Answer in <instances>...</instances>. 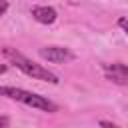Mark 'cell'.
I'll return each mask as SVG.
<instances>
[{"label": "cell", "mask_w": 128, "mask_h": 128, "mask_svg": "<svg viewBox=\"0 0 128 128\" xmlns=\"http://www.w3.org/2000/svg\"><path fill=\"white\" fill-rule=\"evenodd\" d=\"M4 72H6V66H4V64H0V74H4Z\"/></svg>", "instance_id": "10"}, {"label": "cell", "mask_w": 128, "mask_h": 128, "mask_svg": "<svg viewBox=\"0 0 128 128\" xmlns=\"http://www.w3.org/2000/svg\"><path fill=\"white\" fill-rule=\"evenodd\" d=\"M2 54L8 62H12L18 70H22L26 76L34 78V80H44V82H50V84H58V76L54 72H50L48 68H44L42 64H36L34 60L26 58L22 52L14 50V48H2Z\"/></svg>", "instance_id": "1"}, {"label": "cell", "mask_w": 128, "mask_h": 128, "mask_svg": "<svg viewBox=\"0 0 128 128\" xmlns=\"http://www.w3.org/2000/svg\"><path fill=\"white\" fill-rule=\"evenodd\" d=\"M118 26H120L122 30H128V26H126V18H120V20H118Z\"/></svg>", "instance_id": "9"}, {"label": "cell", "mask_w": 128, "mask_h": 128, "mask_svg": "<svg viewBox=\"0 0 128 128\" xmlns=\"http://www.w3.org/2000/svg\"><path fill=\"white\" fill-rule=\"evenodd\" d=\"M104 74L108 80L124 86L128 82V66L124 62H114V64H104Z\"/></svg>", "instance_id": "4"}, {"label": "cell", "mask_w": 128, "mask_h": 128, "mask_svg": "<svg viewBox=\"0 0 128 128\" xmlns=\"http://www.w3.org/2000/svg\"><path fill=\"white\" fill-rule=\"evenodd\" d=\"M6 10H8V2H6V0H0V18L4 16Z\"/></svg>", "instance_id": "8"}, {"label": "cell", "mask_w": 128, "mask_h": 128, "mask_svg": "<svg viewBox=\"0 0 128 128\" xmlns=\"http://www.w3.org/2000/svg\"><path fill=\"white\" fill-rule=\"evenodd\" d=\"M10 126V118L8 116H0V128H8Z\"/></svg>", "instance_id": "7"}, {"label": "cell", "mask_w": 128, "mask_h": 128, "mask_svg": "<svg viewBox=\"0 0 128 128\" xmlns=\"http://www.w3.org/2000/svg\"><path fill=\"white\" fill-rule=\"evenodd\" d=\"M30 14H32V18H34L36 22H40V24H52V22H56V18H58V12H56L52 6H34V8L30 10Z\"/></svg>", "instance_id": "5"}, {"label": "cell", "mask_w": 128, "mask_h": 128, "mask_svg": "<svg viewBox=\"0 0 128 128\" xmlns=\"http://www.w3.org/2000/svg\"><path fill=\"white\" fill-rule=\"evenodd\" d=\"M40 56L54 64H62V62H68L74 58V54L64 46H44V48H40Z\"/></svg>", "instance_id": "3"}, {"label": "cell", "mask_w": 128, "mask_h": 128, "mask_svg": "<svg viewBox=\"0 0 128 128\" xmlns=\"http://www.w3.org/2000/svg\"><path fill=\"white\" fill-rule=\"evenodd\" d=\"M0 96H6L10 100H16V102H22L30 108H36V110H42V112H58V106L40 96V94H34L30 90H24V88H16V86H0Z\"/></svg>", "instance_id": "2"}, {"label": "cell", "mask_w": 128, "mask_h": 128, "mask_svg": "<svg viewBox=\"0 0 128 128\" xmlns=\"http://www.w3.org/2000/svg\"><path fill=\"white\" fill-rule=\"evenodd\" d=\"M100 128H122V126H118L114 122H108V120H100Z\"/></svg>", "instance_id": "6"}]
</instances>
